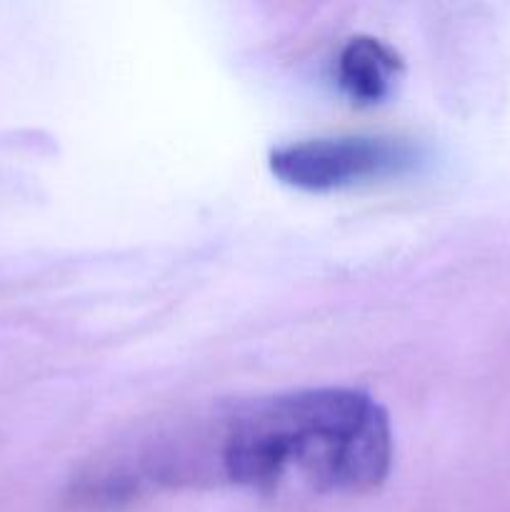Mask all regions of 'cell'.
Here are the masks:
<instances>
[{
  "instance_id": "2",
  "label": "cell",
  "mask_w": 510,
  "mask_h": 512,
  "mask_svg": "<svg viewBox=\"0 0 510 512\" xmlns=\"http://www.w3.org/2000/svg\"><path fill=\"white\" fill-rule=\"evenodd\" d=\"M413 163L415 150L395 138H315L280 145L270 153L273 175L315 193L398 175Z\"/></svg>"
},
{
  "instance_id": "1",
  "label": "cell",
  "mask_w": 510,
  "mask_h": 512,
  "mask_svg": "<svg viewBox=\"0 0 510 512\" xmlns=\"http://www.w3.org/2000/svg\"><path fill=\"white\" fill-rule=\"evenodd\" d=\"M393 433L370 395L313 388L260 400L230 420L223 468L233 483L265 495L345 498L385 480Z\"/></svg>"
},
{
  "instance_id": "3",
  "label": "cell",
  "mask_w": 510,
  "mask_h": 512,
  "mask_svg": "<svg viewBox=\"0 0 510 512\" xmlns=\"http://www.w3.org/2000/svg\"><path fill=\"white\" fill-rule=\"evenodd\" d=\"M403 75V60L383 40L358 35L350 38L335 60L340 90L358 105L383 103Z\"/></svg>"
}]
</instances>
